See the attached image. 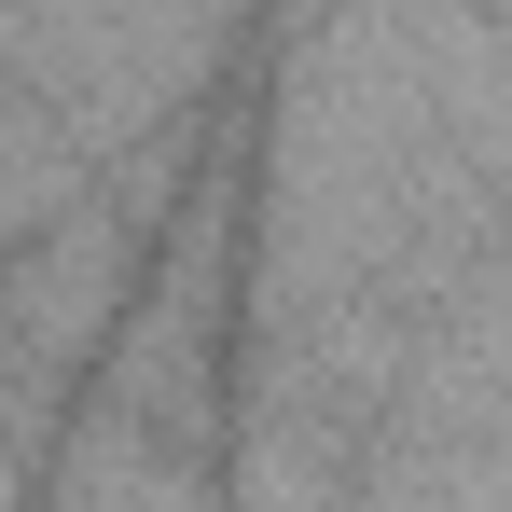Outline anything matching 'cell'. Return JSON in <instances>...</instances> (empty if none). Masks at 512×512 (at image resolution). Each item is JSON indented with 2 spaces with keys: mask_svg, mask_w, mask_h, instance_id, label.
<instances>
[{
  "mask_svg": "<svg viewBox=\"0 0 512 512\" xmlns=\"http://www.w3.org/2000/svg\"><path fill=\"white\" fill-rule=\"evenodd\" d=\"M139 277H153V236L111 194H84L70 222H42L28 250H0V443L14 457H42L70 429L84 374L111 360L125 305H139Z\"/></svg>",
  "mask_w": 512,
  "mask_h": 512,
  "instance_id": "obj_1",
  "label": "cell"
},
{
  "mask_svg": "<svg viewBox=\"0 0 512 512\" xmlns=\"http://www.w3.org/2000/svg\"><path fill=\"white\" fill-rule=\"evenodd\" d=\"M84 194H97V153H84L28 84H14V70H0V250H28V236L70 222Z\"/></svg>",
  "mask_w": 512,
  "mask_h": 512,
  "instance_id": "obj_2",
  "label": "cell"
},
{
  "mask_svg": "<svg viewBox=\"0 0 512 512\" xmlns=\"http://www.w3.org/2000/svg\"><path fill=\"white\" fill-rule=\"evenodd\" d=\"M0 512H28V457L14 443H0Z\"/></svg>",
  "mask_w": 512,
  "mask_h": 512,
  "instance_id": "obj_3",
  "label": "cell"
}]
</instances>
